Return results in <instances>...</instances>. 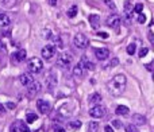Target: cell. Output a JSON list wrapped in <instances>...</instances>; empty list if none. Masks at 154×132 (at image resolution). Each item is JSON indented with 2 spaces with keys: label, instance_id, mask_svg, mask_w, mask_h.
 <instances>
[{
  "label": "cell",
  "instance_id": "cell-1",
  "mask_svg": "<svg viewBox=\"0 0 154 132\" xmlns=\"http://www.w3.org/2000/svg\"><path fill=\"white\" fill-rule=\"evenodd\" d=\"M126 84H127V78H126L125 74H116V76L107 84V88H108V92L111 93L112 96L118 97V96H120L125 92Z\"/></svg>",
  "mask_w": 154,
  "mask_h": 132
},
{
  "label": "cell",
  "instance_id": "cell-2",
  "mask_svg": "<svg viewBox=\"0 0 154 132\" xmlns=\"http://www.w3.org/2000/svg\"><path fill=\"white\" fill-rule=\"evenodd\" d=\"M73 45H75L77 49L84 50V49H87L88 45H89V39H88L87 35H84V34H76L75 38H73Z\"/></svg>",
  "mask_w": 154,
  "mask_h": 132
},
{
  "label": "cell",
  "instance_id": "cell-3",
  "mask_svg": "<svg viewBox=\"0 0 154 132\" xmlns=\"http://www.w3.org/2000/svg\"><path fill=\"white\" fill-rule=\"evenodd\" d=\"M27 68H29V70L31 71V73H39V71L43 69V64H42V61H41L39 58L34 57V58L29 59Z\"/></svg>",
  "mask_w": 154,
  "mask_h": 132
},
{
  "label": "cell",
  "instance_id": "cell-4",
  "mask_svg": "<svg viewBox=\"0 0 154 132\" xmlns=\"http://www.w3.org/2000/svg\"><path fill=\"white\" fill-rule=\"evenodd\" d=\"M107 113L106 111V106L100 105V104H97V105H93L92 108L89 109V116L95 117V119H100V117H104Z\"/></svg>",
  "mask_w": 154,
  "mask_h": 132
},
{
  "label": "cell",
  "instance_id": "cell-5",
  "mask_svg": "<svg viewBox=\"0 0 154 132\" xmlns=\"http://www.w3.org/2000/svg\"><path fill=\"white\" fill-rule=\"evenodd\" d=\"M56 46L54 45H46L45 47L42 49V51H41V54H42V57L46 59V61H49V59H51L54 56H56Z\"/></svg>",
  "mask_w": 154,
  "mask_h": 132
},
{
  "label": "cell",
  "instance_id": "cell-6",
  "mask_svg": "<svg viewBox=\"0 0 154 132\" xmlns=\"http://www.w3.org/2000/svg\"><path fill=\"white\" fill-rule=\"evenodd\" d=\"M106 23H107V26L111 27V28H119L120 23H122V19H120L119 15H116V14H112V15H109L108 18H107Z\"/></svg>",
  "mask_w": 154,
  "mask_h": 132
},
{
  "label": "cell",
  "instance_id": "cell-7",
  "mask_svg": "<svg viewBox=\"0 0 154 132\" xmlns=\"http://www.w3.org/2000/svg\"><path fill=\"white\" fill-rule=\"evenodd\" d=\"M57 64L62 66V68H66V66L72 64V56L69 53H61L58 56V58H57Z\"/></svg>",
  "mask_w": 154,
  "mask_h": 132
},
{
  "label": "cell",
  "instance_id": "cell-8",
  "mask_svg": "<svg viewBox=\"0 0 154 132\" xmlns=\"http://www.w3.org/2000/svg\"><path fill=\"white\" fill-rule=\"evenodd\" d=\"M27 92L30 96H35L37 93L41 92V84L38 81H31L27 85Z\"/></svg>",
  "mask_w": 154,
  "mask_h": 132
},
{
  "label": "cell",
  "instance_id": "cell-9",
  "mask_svg": "<svg viewBox=\"0 0 154 132\" xmlns=\"http://www.w3.org/2000/svg\"><path fill=\"white\" fill-rule=\"evenodd\" d=\"M37 106H38V109H39V112L42 115H48L49 112H50V104L45 100H38Z\"/></svg>",
  "mask_w": 154,
  "mask_h": 132
},
{
  "label": "cell",
  "instance_id": "cell-10",
  "mask_svg": "<svg viewBox=\"0 0 154 132\" xmlns=\"http://www.w3.org/2000/svg\"><path fill=\"white\" fill-rule=\"evenodd\" d=\"M95 56L99 61H104L109 57V50L108 49H95Z\"/></svg>",
  "mask_w": 154,
  "mask_h": 132
},
{
  "label": "cell",
  "instance_id": "cell-11",
  "mask_svg": "<svg viewBox=\"0 0 154 132\" xmlns=\"http://www.w3.org/2000/svg\"><path fill=\"white\" fill-rule=\"evenodd\" d=\"M27 57L26 50H18L16 53L12 54V62H23Z\"/></svg>",
  "mask_w": 154,
  "mask_h": 132
},
{
  "label": "cell",
  "instance_id": "cell-12",
  "mask_svg": "<svg viewBox=\"0 0 154 132\" xmlns=\"http://www.w3.org/2000/svg\"><path fill=\"white\" fill-rule=\"evenodd\" d=\"M125 18L127 22H130L133 19V4L130 2L125 3Z\"/></svg>",
  "mask_w": 154,
  "mask_h": 132
},
{
  "label": "cell",
  "instance_id": "cell-13",
  "mask_svg": "<svg viewBox=\"0 0 154 132\" xmlns=\"http://www.w3.org/2000/svg\"><path fill=\"white\" fill-rule=\"evenodd\" d=\"M19 81H20V84L22 85H29L31 81H34L32 80V77L30 76V74H27V73H23V74H20V77H19Z\"/></svg>",
  "mask_w": 154,
  "mask_h": 132
},
{
  "label": "cell",
  "instance_id": "cell-14",
  "mask_svg": "<svg viewBox=\"0 0 154 132\" xmlns=\"http://www.w3.org/2000/svg\"><path fill=\"white\" fill-rule=\"evenodd\" d=\"M89 23L92 28H97L100 26V18L97 15H89Z\"/></svg>",
  "mask_w": 154,
  "mask_h": 132
},
{
  "label": "cell",
  "instance_id": "cell-15",
  "mask_svg": "<svg viewBox=\"0 0 154 132\" xmlns=\"http://www.w3.org/2000/svg\"><path fill=\"white\" fill-rule=\"evenodd\" d=\"M133 123H134V124L142 125V124H145V123H146V119H145V116H142V115L135 113V115H133Z\"/></svg>",
  "mask_w": 154,
  "mask_h": 132
},
{
  "label": "cell",
  "instance_id": "cell-16",
  "mask_svg": "<svg viewBox=\"0 0 154 132\" xmlns=\"http://www.w3.org/2000/svg\"><path fill=\"white\" fill-rule=\"evenodd\" d=\"M128 108L126 105H118L116 106V111H115V113L119 115V116H126V115H128Z\"/></svg>",
  "mask_w": 154,
  "mask_h": 132
},
{
  "label": "cell",
  "instance_id": "cell-17",
  "mask_svg": "<svg viewBox=\"0 0 154 132\" xmlns=\"http://www.w3.org/2000/svg\"><path fill=\"white\" fill-rule=\"evenodd\" d=\"M100 103H101V96L99 93H93L89 97V104H92V105H97Z\"/></svg>",
  "mask_w": 154,
  "mask_h": 132
},
{
  "label": "cell",
  "instance_id": "cell-18",
  "mask_svg": "<svg viewBox=\"0 0 154 132\" xmlns=\"http://www.w3.org/2000/svg\"><path fill=\"white\" fill-rule=\"evenodd\" d=\"M84 74V68L81 66V64H77L75 68H73V76L75 77H82Z\"/></svg>",
  "mask_w": 154,
  "mask_h": 132
},
{
  "label": "cell",
  "instance_id": "cell-19",
  "mask_svg": "<svg viewBox=\"0 0 154 132\" xmlns=\"http://www.w3.org/2000/svg\"><path fill=\"white\" fill-rule=\"evenodd\" d=\"M80 64H81L82 68L88 69V70H93V69H95V65H93L91 61H88L85 57H82V59H81V62H80Z\"/></svg>",
  "mask_w": 154,
  "mask_h": 132
},
{
  "label": "cell",
  "instance_id": "cell-20",
  "mask_svg": "<svg viewBox=\"0 0 154 132\" xmlns=\"http://www.w3.org/2000/svg\"><path fill=\"white\" fill-rule=\"evenodd\" d=\"M99 123L97 122H89L87 127V132H97L99 131Z\"/></svg>",
  "mask_w": 154,
  "mask_h": 132
},
{
  "label": "cell",
  "instance_id": "cell-21",
  "mask_svg": "<svg viewBox=\"0 0 154 132\" xmlns=\"http://www.w3.org/2000/svg\"><path fill=\"white\" fill-rule=\"evenodd\" d=\"M10 23H11V19L8 18V15L0 14V24L2 26H10Z\"/></svg>",
  "mask_w": 154,
  "mask_h": 132
},
{
  "label": "cell",
  "instance_id": "cell-22",
  "mask_svg": "<svg viewBox=\"0 0 154 132\" xmlns=\"http://www.w3.org/2000/svg\"><path fill=\"white\" fill-rule=\"evenodd\" d=\"M38 120V116L35 113H27V116H26V122L29 123V124H31V123H34V122H37Z\"/></svg>",
  "mask_w": 154,
  "mask_h": 132
},
{
  "label": "cell",
  "instance_id": "cell-23",
  "mask_svg": "<svg viewBox=\"0 0 154 132\" xmlns=\"http://www.w3.org/2000/svg\"><path fill=\"white\" fill-rule=\"evenodd\" d=\"M126 51H127V54H130V56H134L137 51V45L135 43H131V45L127 46V49H126Z\"/></svg>",
  "mask_w": 154,
  "mask_h": 132
},
{
  "label": "cell",
  "instance_id": "cell-24",
  "mask_svg": "<svg viewBox=\"0 0 154 132\" xmlns=\"http://www.w3.org/2000/svg\"><path fill=\"white\" fill-rule=\"evenodd\" d=\"M77 5H72V7L69 8V10H68V16H69V18H75V16L77 15Z\"/></svg>",
  "mask_w": 154,
  "mask_h": 132
},
{
  "label": "cell",
  "instance_id": "cell-25",
  "mask_svg": "<svg viewBox=\"0 0 154 132\" xmlns=\"http://www.w3.org/2000/svg\"><path fill=\"white\" fill-rule=\"evenodd\" d=\"M69 125L73 130H79V128L81 127V122H80V120H72V122L69 123Z\"/></svg>",
  "mask_w": 154,
  "mask_h": 132
},
{
  "label": "cell",
  "instance_id": "cell-26",
  "mask_svg": "<svg viewBox=\"0 0 154 132\" xmlns=\"http://www.w3.org/2000/svg\"><path fill=\"white\" fill-rule=\"evenodd\" d=\"M126 132H139L135 124H127L126 125Z\"/></svg>",
  "mask_w": 154,
  "mask_h": 132
},
{
  "label": "cell",
  "instance_id": "cell-27",
  "mask_svg": "<svg viewBox=\"0 0 154 132\" xmlns=\"http://www.w3.org/2000/svg\"><path fill=\"white\" fill-rule=\"evenodd\" d=\"M133 10H134V12H137V14H142V11H143V4L138 3V4H135V7H134Z\"/></svg>",
  "mask_w": 154,
  "mask_h": 132
},
{
  "label": "cell",
  "instance_id": "cell-28",
  "mask_svg": "<svg viewBox=\"0 0 154 132\" xmlns=\"http://www.w3.org/2000/svg\"><path fill=\"white\" fill-rule=\"evenodd\" d=\"M147 53H149V49H147V47H142L141 50H139V57H141V58H143V57H146Z\"/></svg>",
  "mask_w": 154,
  "mask_h": 132
},
{
  "label": "cell",
  "instance_id": "cell-29",
  "mask_svg": "<svg viewBox=\"0 0 154 132\" xmlns=\"http://www.w3.org/2000/svg\"><path fill=\"white\" fill-rule=\"evenodd\" d=\"M138 22H139V23L143 24L145 22H146V16H145L143 14H139V15H138Z\"/></svg>",
  "mask_w": 154,
  "mask_h": 132
},
{
  "label": "cell",
  "instance_id": "cell-30",
  "mask_svg": "<svg viewBox=\"0 0 154 132\" xmlns=\"http://www.w3.org/2000/svg\"><path fill=\"white\" fill-rule=\"evenodd\" d=\"M106 4L108 5L109 8H112V10H116V7H115V4H114V2H112V0H106Z\"/></svg>",
  "mask_w": 154,
  "mask_h": 132
},
{
  "label": "cell",
  "instance_id": "cell-31",
  "mask_svg": "<svg viewBox=\"0 0 154 132\" xmlns=\"http://www.w3.org/2000/svg\"><path fill=\"white\" fill-rule=\"evenodd\" d=\"M20 132H31V131H30V128L27 127V125H24L23 123H20Z\"/></svg>",
  "mask_w": 154,
  "mask_h": 132
},
{
  "label": "cell",
  "instance_id": "cell-32",
  "mask_svg": "<svg viewBox=\"0 0 154 132\" xmlns=\"http://www.w3.org/2000/svg\"><path fill=\"white\" fill-rule=\"evenodd\" d=\"M118 64H119V61H118L116 58H114V59H112V61L108 64V68H115V65H118Z\"/></svg>",
  "mask_w": 154,
  "mask_h": 132
},
{
  "label": "cell",
  "instance_id": "cell-33",
  "mask_svg": "<svg viewBox=\"0 0 154 132\" xmlns=\"http://www.w3.org/2000/svg\"><path fill=\"white\" fill-rule=\"evenodd\" d=\"M53 132H65L62 127H53Z\"/></svg>",
  "mask_w": 154,
  "mask_h": 132
},
{
  "label": "cell",
  "instance_id": "cell-34",
  "mask_svg": "<svg viewBox=\"0 0 154 132\" xmlns=\"http://www.w3.org/2000/svg\"><path fill=\"white\" fill-rule=\"evenodd\" d=\"M5 51V45L3 43V40H0V53H4Z\"/></svg>",
  "mask_w": 154,
  "mask_h": 132
},
{
  "label": "cell",
  "instance_id": "cell-35",
  "mask_svg": "<svg viewBox=\"0 0 154 132\" xmlns=\"http://www.w3.org/2000/svg\"><path fill=\"white\" fill-rule=\"evenodd\" d=\"M106 132H114V130H112V127H109V125H106Z\"/></svg>",
  "mask_w": 154,
  "mask_h": 132
},
{
  "label": "cell",
  "instance_id": "cell-36",
  "mask_svg": "<svg viewBox=\"0 0 154 132\" xmlns=\"http://www.w3.org/2000/svg\"><path fill=\"white\" fill-rule=\"evenodd\" d=\"M99 37H101V38H108V35H107V32H99Z\"/></svg>",
  "mask_w": 154,
  "mask_h": 132
},
{
  "label": "cell",
  "instance_id": "cell-37",
  "mask_svg": "<svg viewBox=\"0 0 154 132\" xmlns=\"http://www.w3.org/2000/svg\"><path fill=\"white\" fill-rule=\"evenodd\" d=\"M7 108H10V109L15 108V104H12V103H8V104H7Z\"/></svg>",
  "mask_w": 154,
  "mask_h": 132
},
{
  "label": "cell",
  "instance_id": "cell-38",
  "mask_svg": "<svg viewBox=\"0 0 154 132\" xmlns=\"http://www.w3.org/2000/svg\"><path fill=\"white\" fill-rule=\"evenodd\" d=\"M49 3H50V5H56L57 4V0H49Z\"/></svg>",
  "mask_w": 154,
  "mask_h": 132
},
{
  "label": "cell",
  "instance_id": "cell-39",
  "mask_svg": "<svg viewBox=\"0 0 154 132\" xmlns=\"http://www.w3.org/2000/svg\"><path fill=\"white\" fill-rule=\"evenodd\" d=\"M11 132H18L16 131V125H12V127H11Z\"/></svg>",
  "mask_w": 154,
  "mask_h": 132
},
{
  "label": "cell",
  "instance_id": "cell-40",
  "mask_svg": "<svg viewBox=\"0 0 154 132\" xmlns=\"http://www.w3.org/2000/svg\"><path fill=\"white\" fill-rule=\"evenodd\" d=\"M0 113H4V106L0 104Z\"/></svg>",
  "mask_w": 154,
  "mask_h": 132
},
{
  "label": "cell",
  "instance_id": "cell-41",
  "mask_svg": "<svg viewBox=\"0 0 154 132\" xmlns=\"http://www.w3.org/2000/svg\"><path fill=\"white\" fill-rule=\"evenodd\" d=\"M114 124L116 125V127H120V123L119 122H114Z\"/></svg>",
  "mask_w": 154,
  "mask_h": 132
},
{
  "label": "cell",
  "instance_id": "cell-42",
  "mask_svg": "<svg viewBox=\"0 0 154 132\" xmlns=\"http://www.w3.org/2000/svg\"><path fill=\"white\" fill-rule=\"evenodd\" d=\"M0 2H2V3H3V2H7V0H0Z\"/></svg>",
  "mask_w": 154,
  "mask_h": 132
}]
</instances>
